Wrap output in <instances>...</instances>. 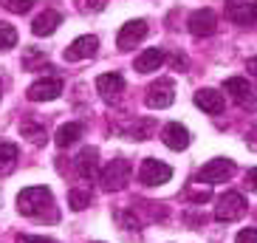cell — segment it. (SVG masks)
<instances>
[{
  "instance_id": "8fae6325",
  "label": "cell",
  "mask_w": 257,
  "mask_h": 243,
  "mask_svg": "<svg viewBox=\"0 0 257 243\" xmlns=\"http://www.w3.org/2000/svg\"><path fill=\"white\" fill-rule=\"evenodd\" d=\"M99 51V40L93 34H82L76 37L68 48H65V60L68 62H79V60H88V57H96Z\"/></svg>"
},
{
  "instance_id": "7a4b0ae2",
  "label": "cell",
  "mask_w": 257,
  "mask_h": 243,
  "mask_svg": "<svg viewBox=\"0 0 257 243\" xmlns=\"http://www.w3.org/2000/svg\"><path fill=\"white\" fill-rule=\"evenodd\" d=\"M130 175H133L130 161L113 159V161H107V167L99 173V184H102V190H107V192H119L130 184Z\"/></svg>"
},
{
  "instance_id": "9c48e42d",
  "label": "cell",
  "mask_w": 257,
  "mask_h": 243,
  "mask_svg": "<svg viewBox=\"0 0 257 243\" xmlns=\"http://www.w3.org/2000/svg\"><path fill=\"white\" fill-rule=\"evenodd\" d=\"M62 79L60 76H46V79H37L34 85H29V91H26V96L31 99V102H51V99H57L62 93Z\"/></svg>"
},
{
  "instance_id": "ac0fdd59",
  "label": "cell",
  "mask_w": 257,
  "mask_h": 243,
  "mask_svg": "<svg viewBox=\"0 0 257 243\" xmlns=\"http://www.w3.org/2000/svg\"><path fill=\"white\" fill-rule=\"evenodd\" d=\"M96 159H99L96 147H85V150L79 153V156H76L74 167H76V173H79V178H88V181H93V178H99Z\"/></svg>"
},
{
  "instance_id": "30bf717a",
  "label": "cell",
  "mask_w": 257,
  "mask_h": 243,
  "mask_svg": "<svg viewBox=\"0 0 257 243\" xmlns=\"http://www.w3.org/2000/svg\"><path fill=\"white\" fill-rule=\"evenodd\" d=\"M144 37H147V23H144V20H130V23H124V26L119 29L116 46H119L121 51H130V48L139 46Z\"/></svg>"
},
{
  "instance_id": "d6986e66",
  "label": "cell",
  "mask_w": 257,
  "mask_h": 243,
  "mask_svg": "<svg viewBox=\"0 0 257 243\" xmlns=\"http://www.w3.org/2000/svg\"><path fill=\"white\" fill-rule=\"evenodd\" d=\"M82 139V125L79 122H68V125H62L60 130H57V147H71V145H76Z\"/></svg>"
},
{
  "instance_id": "1f68e13d",
  "label": "cell",
  "mask_w": 257,
  "mask_h": 243,
  "mask_svg": "<svg viewBox=\"0 0 257 243\" xmlns=\"http://www.w3.org/2000/svg\"><path fill=\"white\" fill-rule=\"evenodd\" d=\"M173 65H175V68H187V60H184V57H178V54H175V57H173Z\"/></svg>"
},
{
  "instance_id": "d590c367",
  "label": "cell",
  "mask_w": 257,
  "mask_h": 243,
  "mask_svg": "<svg viewBox=\"0 0 257 243\" xmlns=\"http://www.w3.org/2000/svg\"><path fill=\"white\" fill-rule=\"evenodd\" d=\"M254 12H257V0H254Z\"/></svg>"
},
{
  "instance_id": "3957f363",
  "label": "cell",
  "mask_w": 257,
  "mask_h": 243,
  "mask_svg": "<svg viewBox=\"0 0 257 243\" xmlns=\"http://www.w3.org/2000/svg\"><path fill=\"white\" fill-rule=\"evenodd\" d=\"M246 215V198L240 192H223L218 198V206H215V218L220 223H232V220H240Z\"/></svg>"
},
{
  "instance_id": "8d00e7d4",
  "label": "cell",
  "mask_w": 257,
  "mask_h": 243,
  "mask_svg": "<svg viewBox=\"0 0 257 243\" xmlns=\"http://www.w3.org/2000/svg\"><path fill=\"white\" fill-rule=\"evenodd\" d=\"M93 243H102V240H93Z\"/></svg>"
},
{
  "instance_id": "5bb4252c",
  "label": "cell",
  "mask_w": 257,
  "mask_h": 243,
  "mask_svg": "<svg viewBox=\"0 0 257 243\" xmlns=\"http://www.w3.org/2000/svg\"><path fill=\"white\" fill-rule=\"evenodd\" d=\"M161 139H164V145L170 147V150H187V147L192 145L189 130L184 128V125H178V122H170L164 128V133H161Z\"/></svg>"
},
{
  "instance_id": "44dd1931",
  "label": "cell",
  "mask_w": 257,
  "mask_h": 243,
  "mask_svg": "<svg viewBox=\"0 0 257 243\" xmlns=\"http://www.w3.org/2000/svg\"><path fill=\"white\" fill-rule=\"evenodd\" d=\"M153 133H156V119H136L127 128V136L133 139V142H144V139H150Z\"/></svg>"
},
{
  "instance_id": "277c9868",
  "label": "cell",
  "mask_w": 257,
  "mask_h": 243,
  "mask_svg": "<svg viewBox=\"0 0 257 243\" xmlns=\"http://www.w3.org/2000/svg\"><path fill=\"white\" fill-rule=\"evenodd\" d=\"M170 178H173V167L164 164V161H159V159H144L142 167H139V181L144 187H161Z\"/></svg>"
},
{
  "instance_id": "83f0119b",
  "label": "cell",
  "mask_w": 257,
  "mask_h": 243,
  "mask_svg": "<svg viewBox=\"0 0 257 243\" xmlns=\"http://www.w3.org/2000/svg\"><path fill=\"white\" fill-rule=\"evenodd\" d=\"M116 218L124 223V229H139V220H136V215H133V212H119Z\"/></svg>"
},
{
  "instance_id": "e0dca14e",
  "label": "cell",
  "mask_w": 257,
  "mask_h": 243,
  "mask_svg": "<svg viewBox=\"0 0 257 243\" xmlns=\"http://www.w3.org/2000/svg\"><path fill=\"white\" fill-rule=\"evenodd\" d=\"M195 105L201 107V110H206L209 116H218L223 113V93L215 91V88H201V91L195 93Z\"/></svg>"
},
{
  "instance_id": "ffe728a7",
  "label": "cell",
  "mask_w": 257,
  "mask_h": 243,
  "mask_svg": "<svg viewBox=\"0 0 257 243\" xmlns=\"http://www.w3.org/2000/svg\"><path fill=\"white\" fill-rule=\"evenodd\" d=\"M17 156H20V153H17L15 142H0V175H6V173L15 170Z\"/></svg>"
},
{
  "instance_id": "4dcf8cb0",
  "label": "cell",
  "mask_w": 257,
  "mask_h": 243,
  "mask_svg": "<svg viewBox=\"0 0 257 243\" xmlns=\"http://www.w3.org/2000/svg\"><path fill=\"white\" fill-rule=\"evenodd\" d=\"M246 187H249L251 192H257V167L246 173Z\"/></svg>"
},
{
  "instance_id": "d6a6232c",
  "label": "cell",
  "mask_w": 257,
  "mask_h": 243,
  "mask_svg": "<svg viewBox=\"0 0 257 243\" xmlns=\"http://www.w3.org/2000/svg\"><path fill=\"white\" fill-rule=\"evenodd\" d=\"M246 71H251V74L257 76V57H251V60L246 62Z\"/></svg>"
},
{
  "instance_id": "7c38bea8",
  "label": "cell",
  "mask_w": 257,
  "mask_h": 243,
  "mask_svg": "<svg viewBox=\"0 0 257 243\" xmlns=\"http://www.w3.org/2000/svg\"><path fill=\"white\" fill-rule=\"evenodd\" d=\"M226 15L232 23L237 26H254L257 23V12H254V0H229L226 3Z\"/></svg>"
},
{
  "instance_id": "ba28073f",
  "label": "cell",
  "mask_w": 257,
  "mask_h": 243,
  "mask_svg": "<svg viewBox=\"0 0 257 243\" xmlns=\"http://www.w3.org/2000/svg\"><path fill=\"white\" fill-rule=\"evenodd\" d=\"M187 26H189V34L192 37H212L218 31V15L212 9H198V12L189 15Z\"/></svg>"
},
{
  "instance_id": "e575fe53",
  "label": "cell",
  "mask_w": 257,
  "mask_h": 243,
  "mask_svg": "<svg viewBox=\"0 0 257 243\" xmlns=\"http://www.w3.org/2000/svg\"><path fill=\"white\" fill-rule=\"evenodd\" d=\"M0 99H3V79H0Z\"/></svg>"
},
{
  "instance_id": "4fadbf2b",
  "label": "cell",
  "mask_w": 257,
  "mask_h": 243,
  "mask_svg": "<svg viewBox=\"0 0 257 243\" xmlns=\"http://www.w3.org/2000/svg\"><path fill=\"white\" fill-rule=\"evenodd\" d=\"M96 91L102 93L105 102H119L124 93V79H121V74H102L96 79Z\"/></svg>"
},
{
  "instance_id": "8992f818",
  "label": "cell",
  "mask_w": 257,
  "mask_h": 243,
  "mask_svg": "<svg viewBox=\"0 0 257 243\" xmlns=\"http://www.w3.org/2000/svg\"><path fill=\"white\" fill-rule=\"evenodd\" d=\"M234 175V161L232 159H212L198 170V181L201 184H223Z\"/></svg>"
},
{
  "instance_id": "9a60e30c",
  "label": "cell",
  "mask_w": 257,
  "mask_h": 243,
  "mask_svg": "<svg viewBox=\"0 0 257 243\" xmlns=\"http://www.w3.org/2000/svg\"><path fill=\"white\" fill-rule=\"evenodd\" d=\"M60 26H62V15H60V12H54V9H48V12H43V15L34 17V23H31V34H34V37H51Z\"/></svg>"
},
{
  "instance_id": "d4e9b609",
  "label": "cell",
  "mask_w": 257,
  "mask_h": 243,
  "mask_svg": "<svg viewBox=\"0 0 257 243\" xmlns=\"http://www.w3.org/2000/svg\"><path fill=\"white\" fill-rule=\"evenodd\" d=\"M0 6L12 12V15H26V12H31L34 0H0Z\"/></svg>"
},
{
  "instance_id": "4316f807",
  "label": "cell",
  "mask_w": 257,
  "mask_h": 243,
  "mask_svg": "<svg viewBox=\"0 0 257 243\" xmlns=\"http://www.w3.org/2000/svg\"><path fill=\"white\" fill-rule=\"evenodd\" d=\"M234 243H257V229H240Z\"/></svg>"
},
{
  "instance_id": "f546056e",
  "label": "cell",
  "mask_w": 257,
  "mask_h": 243,
  "mask_svg": "<svg viewBox=\"0 0 257 243\" xmlns=\"http://www.w3.org/2000/svg\"><path fill=\"white\" fill-rule=\"evenodd\" d=\"M187 223H189V226H204L206 215L204 212H201V215H198V212H187Z\"/></svg>"
},
{
  "instance_id": "f1b7e54d",
  "label": "cell",
  "mask_w": 257,
  "mask_h": 243,
  "mask_svg": "<svg viewBox=\"0 0 257 243\" xmlns=\"http://www.w3.org/2000/svg\"><path fill=\"white\" fill-rule=\"evenodd\" d=\"M20 243H57L54 237H43V235H20Z\"/></svg>"
},
{
  "instance_id": "7402d4cb",
  "label": "cell",
  "mask_w": 257,
  "mask_h": 243,
  "mask_svg": "<svg viewBox=\"0 0 257 243\" xmlns=\"http://www.w3.org/2000/svg\"><path fill=\"white\" fill-rule=\"evenodd\" d=\"M20 133L29 139L31 145H46V142H48L46 128H43V125H37V122H31V119H26L23 125H20Z\"/></svg>"
},
{
  "instance_id": "484cf974",
  "label": "cell",
  "mask_w": 257,
  "mask_h": 243,
  "mask_svg": "<svg viewBox=\"0 0 257 243\" xmlns=\"http://www.w3.org/2000/svg\"><path fill=\"white\" fill-rule=\"evenodd\" d=\"M76 6L82 9V12H102L105 3L102 0H76Z\"/></svg>"
},
{
  "instance_id": "6da1fadb",
  "label": "cell",
  "mask_w": 257,
  "mask_h": 243,
  "mask_svg": "<svg viewBox=\"0 0 257 243\" xmlns=\"http://www.w3.org/2000/svg\"><path fill=\"white\" fill-rule=\"evenodd\" d=\"M17 212L26 215V218L43 220V223H57L60 212H57V204H54V195L48 187H26L17 195Z\"/></svg>"
},
{
  "instance_id": "2e32d148",
  "label": "cell",
  "mask_w": 257,
  "mask_h": 243,
  "mask_svg": "<svg viewBox=\"0 0 257 243\" xmlns=\"http://www.w3.org/2000/svg\"><path fill=\"white\" fill-rule=\"evenodd\" d=\"M164 62H167L164 48H147V51H142V54L136 57L133 68H136L139 74H153V71H159Z\"/></svg>"
},
{
  "instance_id": "836d02e7",
  "label": "cell",
  "mask_w": 257,
  "mask_h": 243,
  "mask_svg": "<svg viewBox=\"0 0 257 243\" xmlns=\"http://www.w3.org/2000/svg\"><path fill=\"white\" fill-rule=\"evenodd\" d=\"M249 147H251V150H257V130H251V136H249Z\"/></svg>"
},
{
  "instance_id": "5b68a950",
  "label": "cell",
  "mask_w": 257,
  "mask_h": 243,
  "mask_svg": "<svg viewBox=\"0 0 257 243\" xmlns=\"http://www.w3.org/2000/svg\"><path fill=\"white\" fill-rule=\"evenodd\" d=\"M223 91L237 102L240 107H257V91L251 88V82L246 76H229L226 82H223Z\"/></svg>"
},
{
  "instance_id": "603a6c76",
  "label": "cell",
  "mask_w": 257,
  "mask_h": 243,
  "mask_svg": "<svg viewBox=\"0 0 257 243\" xmlns=\"http://www.w3.org/2000/svg\"><path fill=\"white\" fill-rule=\"evenodd\" d=\"M68 204H71V209H74V212H82L85 206L91 204V192H88V190H79V187H74V190L68 192Z\"/></svg>"
},
{
  "instance_id": "52a82bcc",
  "label": "cell",
  "mask_w": 257,
  "mask_h": 243,
  "mask_svg": "<svg viewBox=\"0 0 257 243\" xmlns=\"http://www.w3.org/2000/svg\"><path fill=\"white\" fill-rule=\"evenodd\" d=\"M175 102V85L173 79H156V82L147 88V107L153 110H164Z\"/></svg>"
},
{
  "instance_id": "cb8c5ba5",
  "label": "cell",
  "mask_w": 257,
  "mask_h": 243,
  "mask_svg": "<svg viewBox=\"0 0 257 243\" xmlns=\"http://www.w3.org/2000/svg\"><path fill=\"white\" fill-rule=\"evenodd\" d=\"M17 46V31L12 23H0V48L3 51H9V48Z\"/></svg>"
}]
</instances>
